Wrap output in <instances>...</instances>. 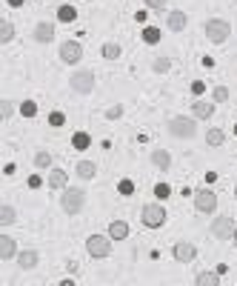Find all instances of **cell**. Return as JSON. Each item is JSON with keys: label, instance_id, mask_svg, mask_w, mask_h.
<instances>
[{"label": "cell", "instance_id": "obj_1", "mask_svg": "<svg viewBox=\"0 0 237 286\" xmlns=\"http://www.w3.org/2000/svg\"><path fill=\"white\" fill-rule=\"evenodd\" d=\"M83 206H86V189H83V186H69V189L60 192V209H63L69 217L80 215Z\"/></svg>", "mask_w": 237, "mask_h": 286}, {"label": "cell", "instance_id": "obj_2", "mask_svg": "<svg viewBox=\"0 0 237 286\" xmlns=\"http://www.w3.org/2000/svg\"><path fill=\"white\" fill-rule=\"evenodd\" d=\"M203 32L215 46H223L229 37H232V23H229L226 17H209V20L203 23Z\"/></svg>", "mask_w": 237, "mask_h": 286}, {"label": "cell", "instance_id": "obj_3", "mask_svg": "<svg viewBox=\"0 0 237 286\" xmlns=\"http://www.w3.org/2000/svg\"><path fill=\"white\" fill-rule=\"evenodd\" d=\"M169 135L177 137V140H194L197 137V120L194 117H186V114H177L169 120Z\"/></svg>", "mask_w": 237, "mask_h": 286}, {"label": "cell", "instance_id": "obj_4", "mask_svg": "<svg viewBox=\"0 0 237 286\" xmlns=\"http://www.w3.org/2000/svg\"><path fill=\"white\" fill-rule=\"evenodd\" d=\"M94 72L91 69H75L72 72V78H69V86H72V92L75 95H91L94 92Z\"/></svg>", "mask_w": 237, "mask_h": 286}, {"label": "cell", "instance_id": "obj_5", "mask_svg": "<svg viewBox=\"0 0 237 286\" xmlns=\"http://www.w3.org/2000/svg\"><path fill=\"white\" fill-rule=\"evenodd\" d=\"M114 240L109 238V235H89L86 238V252H89V258H94V261H103V258H109L112 255V246Z\"/></svg>", "mask_w": 237, "mask_h": 286}, {"label": "cell", "instance_id": "obj_6", "mask_svg": "<svg viewBox=\"0 0 237 286\" xmlns=\"http://www.w3.org/2000/svg\"><path fill=\"white\" fill-rule=\"evenodd\" d=\"M166 206L163 203H146L143 206V212H140V220H143V226L146 229H160L166 226Z\"/></svg>", "mask_w": 237, "mask_h": 286}, {"label": "cell", "instance_id": "obj_7", "mask_svg": "<svg viewBox=\"0 0 237 286\" xmlns=\"http://www.w3.org/2000/svg\"><path fill=\"white\" fill-rule=\"evenodd\" d=\"M194 197V209L200 212V215H215V209H217V194L212 192V189H194L192 192Z\"/></svg>", "mask_w": 237, "mask_h": 286}, {"label": "cell", "instance_id": "obj_8", "mask_svg": "<svg viewBox=\"0 0 237 286\" xmlns=\"http://www.w3.org/2000/svg\"><path fill=\"white\" fill-rule=\"evenodd\" d=\"M212 238H217V240H229V238H235V220L229 215H220V217H215V223H212Z\"/></svg>", "mask_w": 237, "mask_h": 286}, {"label": "cell", "instance_id": "obj_9", "mask_svg": "<svg viewBox=\"0 0 237 286\" xmlns=\"http://www.w3.org/2000/svg\"><path fill=\"white\" fill-rule=\"evenodd\" d=\"M60 60L63 63H80L83 60V46H80V40H63L60 43Z\"/></svg>", "mask_w": 237, "mask_h": 286}, {"label": "cell", "instance_id": "obj_10", "mask_svg": "<svg viewBox=\"0 0 237 286\" xmlns=\"http://www.w3.org/2000/svg\"><path fill=\"white\" fill-rule=\"evenodd\" d=\"M171 255H174V261L177 263H192L194 258H197V246L189 243V240H177L174 249H171Z\"/></svg>", "mask_w": 237, "mask_h": 286}, {"label": "cell", "instance_id": "obj_11", "mask_svg": "<svg viewBox=\"0 0 237 286\" xmlns=\"http://www.w3.org/2000/svg\"><path fill=\"white\" fill-rule=\"evenodd\" d=\"M215 103H209V100H203V97H197V100L192 103V117L194 120H212L215 117Z\"/></svg>", "mask_w": 237, "mask_h": 286}, {"label": "cell", "instance_id": "obj_12", "mask_svg": "<svg viewBox=\"0 0 237 286\" xmlns=\"http://www.w3.org/2000/svg\"><path fill=\"white\" fill-rule=\"evenodd\" d=\"M17 240L11 238V235H0V261H17Z\"/></svg>", "mask_w": 237, "mask_h": 286}, {"label": "cell", "instance_id": "obj_13", "mask_svg": "<svg viewBox=\"0 0 237 286\" xmlns=\"http://www.w3.org/2000/svg\"><path fill=\"white\" fill-rule=\"evenodd\" d=\"M37 43H52L55 40V23L49 20H40L37 26H34V34H32Z\"/></svg>", "mask_w": 237, "mask_h": 286}, {"label": "cell", "instance_id": "obj_14", "mask_svg": "<svg viewBox=\"0 0 237 286\" xmlns=\"http://www.w3.org/2000/svg\"><path fill=\"white\" fill-rule=\"evenodd\" d=\"M37 263H40L37 249H20V255H17V266H20L23 272H32Z\"/></svg>", "mask_w": 237, "mask_h": 286}, {"label": "cell", "instance_id": "obj_15", "mask_svg": "<svg viewBox=\"0 0 237 286\" xmlns=\"http://www.w3.org/2000/svg\"><path fill=\"white\" fill-rule=\"evenodd\" d=\"M166 26H169V32H183L186 26H189V14L180 9L169 11V17H166Z\"/></svg>", "mask_w": 237, "mask_h": 286}, {"label": "cell", "instance_id": "obj_16", "mask_svg": "<svg viewBox=\"0 0 237 286\" xmlns=\"http://www.w3.org/2000/svg\"><path fill=\"white\" fill-rule=\"evenodd\" d=\"M46 183H49V189H69V175L63 169H52L49 172V178H46Z\"/></svg>", "mask_w": 237, "mask_h": 286}, {"label": "cell", "instance_id": "obj_17", "mask_svg": "<svg viewBox=\"0 0 237 286\" xmlns=\"http://www.w3.org/2000/svg\"><path fill=\"white\" fill-rule=\"evenodd\" d=\"M80 181H94V175H97V166H94V160H78V166H75Z\"/></svg>", "mask_w": 237, "mask_h": 286}, {"label": "cell", "instance_id": "obj_18", "mask_svg": "<svg viewBox=\"0 0 237 286\" xmlns=\"http://www.w3.org/2000/svg\"><path fill=\"white\" fill-rule=\"evenodd\" d=\"M152 166H158L160 172H169L171 169V155L166 149H155V152H152Z\"/></svg>", "mask_w": 237, "mask_h": 286}, {"label": "cell", "instance_id": "obj_19", "mask_svg": "<svg viewBox=\"0 0 237 286\" xmlns=\"http://www.w3.org/2000/svg\"><path fill=\"white\" fill-rule=\"evenodd\" d=\"M106 235H109L112 240H126L129 238V223H126V220H112Z\"/></svg>", "mask_w": 237, "mask_h": 286}, {"label": "cell", "instance_id": "obj_20", "mask_svg": "<svg viewBox=\"0 0 237 286\" xmlns=\"http://www.w3.org/2000/svg\"><path fill=\"white\" fill-rule=\"evenodd\" d=\"M223 143H226V132H223V129H217V126H212V129L206 132V146L217 149V146H223Z\"/></svg>", "mask_w": 237, "mask_h": 286}, {"label": "cell", "instance_id": "obj_21", "mask_svg": "<svg viewBox=\"0 0 237 286\" xmlns=\"http://www.w3.org/2000/svg\"><path fill=\"white\" fill-rule=\"evenodd\" d=\"M194 286H220V275L212 272V269H206L194 278Z\"/></svg>", "mask_w": 237, "mask_h": 286}, {"label": "cell", "instance_id": "obj_22", "mask_svg": "<svg viewBox=\"0 0 237 286\" xmlns=\"http://www.w3.org/2000/svg\"><path fill=\"white\" fill-rule=\"evenodd\" d=\"M11 223H17V212L11 203H3L0 206V226H11Z\"/></svg>", "mask_w": 237, "mask_h": 286}, {"label": "cell", "instance_id": "obj_23", "mask_svg": "<svg viewBox=\"0 0 237 286\" xmlns=\"http://www.w3.org/2000/svg\"><path fill=\"white\" fill-rule=\"evenodd\" d=\"M57 20H60V23H75V20H78V9H75V6H69V3H63V6L57 9Z\"/></svg>", "mask_w": 237, "mask_h": 286}, {"label": "cell", "instance_id": "obj_24", "mask_svg": "<svg viewBox=\"0 0 237 286\" xmlns=\"http://www.w3.org/2000/svg\"><path fill=\"white\" fill-rule=\"evenodd\" d=\"M100 55L106 57V60H117V57L123 55V49H120V43H114V40H109V43H103Z\"/></svg>", "mask_w": 237, "mask_h": 286}, {"label": "cell", "instance_id": "obj_25", "mask_svg": "<svg viewBox=\"0 0 237 286\" xmlns=\"http://www.w3.org/2000/svg\"><path fill=\"white\" fill-rule=\"evenodd\" d=\"M14 40V26H11V20H0V43H11Z\"/></svg>", "mask_w": 237, "mask_h": 286}, {"label": "cell", "instance_id": "obj_26", "mask_svg": "<svg viewBox=\"0 0 237 286\" xmlns=\"http://www.w3.org/2000/svg\"><path fill=\"white\" fill-rule=\"evenodd\" d=\"M34 166H37V169H49V172H52V155H49L46 149L34 152Z\"/></svg>", "mask_w": 237, "mask_h": 286}, {"label": "cell", "instance_id": "obj_27", "mask_svg": "<svg viewBox=\"0 0 237 286\" xmlns=\"http://www.w3.org/2000/svg\"><path fill=\"white\" fill-rule=\"evenodd\" d=\"M169 69H171L169 57H155V60H152V72H155V75H166Z\"/></svg>", "mask_w": 237, "mask_h": 286}, {"label": "cell", "instance_id": "obj_28", "mask_svg": "<svg viewBox=\"0 0 237 286\" xmlns=\"http://www.w3.org/2000/svg\"><path fill=\"white\" fill-rule=\"evenodd\" d=\"M143 40H146L149 46L160 43V29H155V26H146V29H143Z\"/></svg>", "mask_w": 237, "mask_h": 286}, {"label": "cell", "instance_id": "obj_29", "mask_svg": "<svg viewBox=\"0 0 237 286\" xmlns=\"http://www.w3.org/2000/svg\"><path fill=\"white\" fill-rule=\"evenodd\" d=\"M14 109H17V106H14L9 97H3V100H0V117H3V120H9L11 114H14Z\"/></svg>", "mask_w": 237, "mask_h": 286}, {"label": "cell", "instance_id": "obj_30", "mask_svg": "<svg viewBox=\"0 0 237 286\" xmlns=\"http://www.w3.org/2000/svg\"><path fill=\"white\" fill-rule=\"evenodd\" d=\"M72 143H75V149H80V152H83V149H89V143H91V137L86 135V132H78V135L72 137Z\"/></svg>", "mask_w": 237, "mask_h": 286}, {"label": "cell", "instance_id": "obj_31", "mask_svg": "<svg viewBox=\"0 0 237 286\" xmlns=\"http://www.w3.org/2000/svg\"><path fill=\"white\" fill-rule=\"evenodd\" d=\"M20 114H23V117H34V114H37V103H34V100H23L20 103Z\"/></svg>", "mask_w": 237, "mask_h": 286}, {"label": "cell", "instance_id": "obj_32", "mask_svg": "<svg viewBox=\"0 0 237 286\" xmlns=\"http://www.w3.org/2000/svg\"><path fill=\"white\" fill-rule=\"evenodd\" d=\"M169 194H171V186H169V183H155V197H158V200H166Z\"/></svg>", "mask_w": 237, "mask_h": 286}, {"label": "cell", "instance_id": "obj_33", "mask_svg": "<svg viewBox=\"0 0 237 286\" xmlns=\"http://www.w3.org/2000/svg\"><path fill=\"white\" fill-rule=\"evenodd\" d=\"M212 97H215V103H226L229 100V89H226V86H215Z\"/></svg>", "mask_w": 237, "mask_h": 286}, {"label": "cell", "instance_id": "obj_34", "mask_svg": "<svg viewBox=\"0 0 237 286\" xmlns=\"http://www.w3.org/2000/svg\"><path fill=\"white\" fill-rule=\"evenodd\" d=\"M149 9H155V11H163L166 6H169V0H143Z\"/></svg>", "mask_w": 237, "mask_h": 286}, {"label": "cell", "instance_id": "obj_35", "mask_svg": "<svg viewBox=\"0 0 237 286\" xmlns=\"http://www.w3.org/2000/svg\"><path fill=\"white\" fill-rule=\"evenodd\" d=\"M49 123H52V126H63V123H66V114H63V112H52V114H49Z\"/></svg>", "mask_w": 237, "mask_h": 286}, {"label": "cell", "instance_id": "obj_36", "mask_svg": "<svg viewBox=\"0 0 237 286\" xmlns=\"http://www.w3.org/2000/svg\"><path fill=\"white\" fill-rule=\"evenodd\" d=\"M120 114H123V106H112V109L106 112V117H109V120H117Z\"/></svg>", "mask_w": 237, "mask_h": 286}, {"label": "cell", "instance_id": "obj_37", "mask_svg": "<svg viewBox=\"0 0 237 286\" xmlns=\"http://www.w3.org/2000/svg\"><path fill=\"white\" fill-rule=\"evenodd\" d=\"M135 192V183L132 181H120V194H132Z\"/></svg>", "mask_w": 237, "mask_h": 286}, {"label": "cell", "instance_id": "obj_38", "mask_svg": "<svg viewBox=\"0 0 237 286\" xmlns=\"http://www.w3.org/2000/svg\"><path fill=\"white\" fill-rule=\"evenodd\" d=\"M192 92L197 95V97H200V95L206 92V83H203V80H194V83H192Z\"/></svg>", "mask_w": 237, "mask_h": 286}, {"label": "cell", "instance_id": "obj_39", "mask_svg": "<svg viewBox=\"0 0 237 286\" xmlns=\"http://www.w3.org/2000/svg\"><path fill=\"white\" fill-rule=\"evenodd\" d=\"M40 183H43V181H40L37 175H32V178H29V186H32V189H40Z\"/></svg>", "mask_w": 237, "mask_h": 286}, {"label": "cell", "instance_id": "obj_40", "mask_svg": "<svg viewBox=\"0 0 237 286\" xmlns=\"http://www.w3.org/2000/svg\"><path fill=\"white\" fill-rule=\"evenodd\" d=\"M135 20H137V23H143V26H146L149 14H146V11H137V14H135Z\"/></svg>", "mask_w": 237, "mask_h": 286}, {"label": "cell", "instance_id": "obj_41", "mask_svg": "<svg viewBox=\"0 0 237 286\" xmlns=\"http://www.w3.org/2000/svg\"><path fill=\"white\" fill-rule=\"evenodd\" d=\"M200 63H203L206 69H215V57H203V60H200Z\"/></svg>", "mask_w": 237, "mask_h": 286}, {"label": "cell", "instance_id": "obj_42", "mask_svg": "<svg viewBox=\"0 0 237 286\" xmlns=\"http://www.w3.org/2000/svg\"><path fill=\"white\" fill-rule=\"evenodd\" d=\"M215 272H217V275H220V278H223V275H226V272H229V266H226V263H220V266H217Z\"/></svg>", "mask_w": 237, "mask_h": 286}, {"label": "cell", "instance_id": "obj_43", "mask_svg": "<svg viewBox=\"0 0 237 286\" xmlns=\"http://www.w3.org/2000/svg\"><path fill=\"white\" fill-rule=\"evenodd\" d=\"M9 6H11V9H20V6H23V0H9Z\"/></svg>", "mask_w": 237, "mask_h": 286}, {"label": "cell", "instance_id": "obj_44", "mask_svg": "<svg viewBox=\"0 0 237 286\" xmlns=\"http://www.w3.org/2000/svg\"><path fill=\"white\" fill-rule=\"evenodd\" d=\"M60 286H75V281H60Z\"/></svg>", "mask_w": 237, "mask_h": 286}, {"label": "cell", "instance_id": "obj_45", "mask_svg": "<svg viewBox=\"0 0 237 286\" xmlns=\"http://www.w3.org/2000/svg\"><path fill=\"white\" fill-rule=\"evenodd\" d=\"M232 240H235V249H237V229H235V238H232Z\"/></svg>", "mask_w": 237, "mask_h": 286}, {"label": "cell", "instance_id": "obj_46", "mask_svg": "<svg viewBox=\"0 0 237 286\" xmlns=\"http://www.w3.org/2000/svg\"><path fill=\"white\" fill-rule=\"evenodd\" d=\"M235 135H237V123H235Z\"/></svg>", "mask_w": 237, "mask_h": 286}, {"label": "cell", "instance_id": "obj_47", "mask_svg": "<svg viewBox=\"0 0 237 286\" xmlns=\"http://www.w3.org/2000/svg\"><path fill=\"white\" fill-rule=\"evenodd\" d=\"M235 194H237V186H235Z\"/></svg>", "mask_w": 237, "mask_h": 286}]
</instances>
